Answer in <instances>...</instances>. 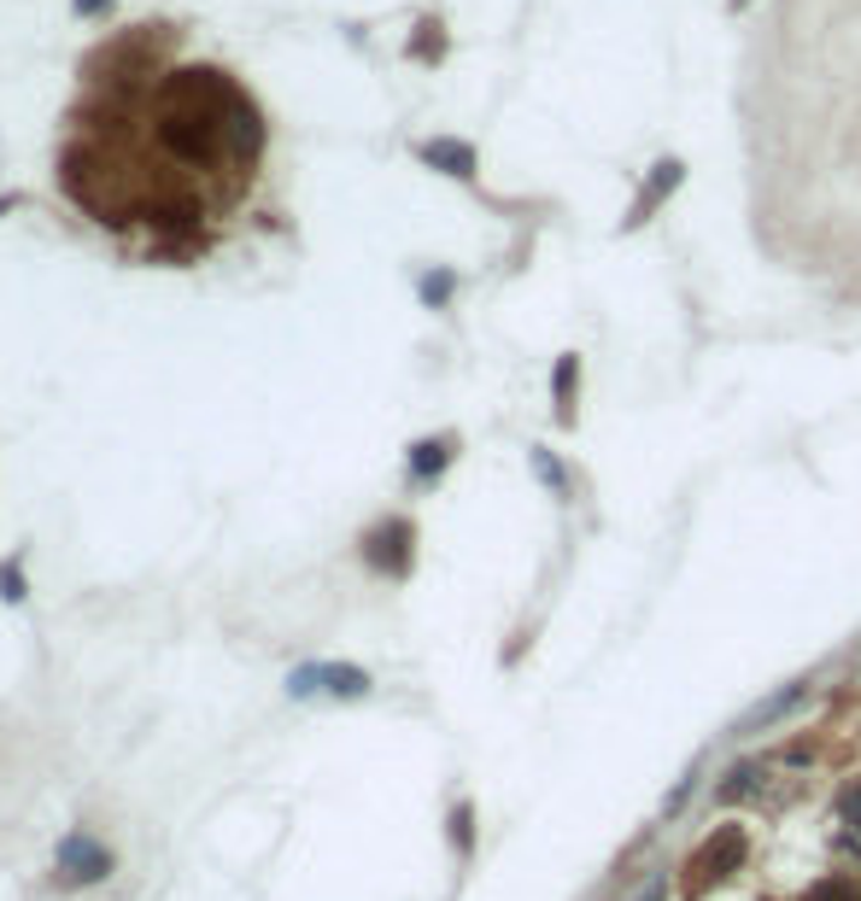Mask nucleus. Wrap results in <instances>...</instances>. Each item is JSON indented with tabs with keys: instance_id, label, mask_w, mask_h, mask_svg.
Returning <instances> with one entry per match:
<instances>
[{
	"instance_id": "nucleus-1",
	"label": "nucleus",
	"mask_w": 861,
	"mask_h": 901,
	"mask_svg": "<svg viewBox=\"0 0 861 901\" xmlns=\"http://www.w3.org/2000/svg\"><path fill=\"white\" fill-rule=\"evenodd\" d=\"M117 878V848L106 838H94L89 825L65 831L54 843V866H47V883L54 890H100V883Z\"/></svg>"
},
{
	"instance_id": "nucleus-2",
	"label": "nucleus",
	"mask_w": 861,
	"mask_h": 901,
	"mask_svg": "<svg viewBox=\"0 0 861 901\" xmlns=\"http://www.w3.org/2000/svg\"><path fill=\"white\" fill-rule=\"evenodd\" d=\"M287 696L306 703V696H341V703H358L369 696V673L352 668V661H306V668L287 673Z\"/></svg>"
},
{
	"instance_id": "nucleus-3",
	"label": "nucleus",
	"mask_w": 861,
	"mask_h": 901,
	"mask_svg": "<svg viewBox=\"0 0 861 901\" xmlns=\"http://www.w3.org/2000/svg\"><path fill=\"white\" fill-rule=\"evenodd\" d=\"M364 563L387 574V580H404L416 563V527L411 521H399V516H387L381 527H369L364 533Z\"/></svg>"
},
{
	"instance_id": "nucleus-4",
	"label": "nucleus",
	"mask_w": 861,
	"mask_h": 901,
	"mask_svg": "<svg viewBox=\"0 0 861 901\" xmlns=\"http://www.w3.org/2000/svg\"><path fill=\"white\" fill-rule=\"evenodd\" d=\"M745 855H750V843H745V831L738 825H721L715 838H709L703 848H698V860H691V873H698V883H715V878H733L738 866H745Z\"/></svg>"
},
{
	"instance_id": "nucleus-5",
	"label": "nucleus",
	"mask_w": 861,
	"mask_h": 901,
	"mask_svg": "<svg viewBox=\"0 0 861 901\" xmlns=\"http://www.w3.org/2000/svg\"><path fill=\"white\" fill-rule=\"evenodd\" d=\"M680 182H686V164H680V159H656V164H651V176H645V188H639V199H633V211L621 217V229H639V223H645V217L663 206L674 188H680Z\"/></svg>"
},
{
	"instance_id": "nucleus-6",
	"label": "nucleus",
	"mask_w": 861,
	"mask_h": 901,
	"mask_svg": "<svg viewBox=\"0 0 861 901\" xmlns=\"http://www.w3.org/2000/svg\"><path fill=\"white\" fill-rule=\"evenodd\" d=\"M422 164H434L440 176H458V182H475V147L469 141H422L416 147Z\"/></svg>"
},
{
	"instance_id": "nucleus-7",
	"label": "nucleus",
	"mask_w": 861,
	"mask_h": 901,
	"mask_svg": "<svg viewBox=\"0 0 861 901\" xmlns=\"http://www.w3.org/2000/svg\"><path fill=\"white\" fill-rule=\"evenodd\" d=\"M451 439L440 434V439H416L411 446V481H434V474H446V463H451Z\"/></svg>"
},
{
	"instance_id": "nucleus-8",
	"label": "nucleus",
	"mask_w": 861,
	"mask_h": 901,
	"mask_svg": "<svg viewBox=\"0 0 861 901\" xmlns=\"http://www.w3.org/2000/svg\"><path fill=\"white\" fill-rule=\"evenodd\" d=\"M574 393H581V357H556V376H551V398H556V421H574Z\"/></svg>"
},
{
	"instance_id": "nucleus-9",
	"label": "nucleus",
	"mask_w": 861,
	"mask_h": 901,
	"mask_svg": "<svg viewBox=\"0 0 861 901\" xmlns=\"http://www.w3.org/2000/svg\"><path fill=\"white\" fill-rule=\"evenodd\" d=\"M803 901H861V890H856V878H838L833 873V878H820Z\"/></svg>"
},
{
	"instance_id": "nucleus-10",
	"label": "nucleus",
	"mask_w": 861,
	"mask_h": 901,
	"mask_svg": "<svg viewBox=\"0 0 861 901\" xmlns=\"http://www.w3.org/2000/svg\"><path fill=\"white\" fill-rule=\"evenodd\" d=\"M0 598H7V603H24V598H30V586H24V563H19V556H7V563H0Z\"/></svg>"
},
{
	"instance_id": "nucleus-11",
	"label": "nucleus",
	"mask_w": 861,
	"mask_h": 901,
	"mask_svg": "<svg viewBox=\"0 0 861 901\" xmlns=\"http://www.w3.org/2000/svg\"><path fill=\"white\" fill-rule=\"evenodd\" d=\"M797 696H803V685H791V691H780V696H773V703H768V708H756V714H750V720H745V726H738V732H756V726H768V720H780V714H785L791 703H797Z\"/></svg>"
},
{
	"instance_id": "nucleus-12",
	"label": "nucleus",
	"mask_w": 861,
	"mask_h": 901,
	"mask_svg": "<svg viewBox=\"0 0 861 901\" xmlns=\"http://www.w3.org/2000/svg\"><path fill=\"white\" fill-rule=\"evenodd\" d=\"M451 287H458V276H451V269H434V276H422V304H434V311H440V304L451 299Z\"/></svg>"
},
{
	"instance_id": "nucleus-13",
	"label": "nucleus",
	"mask_w": 861,
	"mask_h": 901,
	"mask_svg": "<svg viewBox=\"0 0 861 901\" xmlns=\"http://www.w3.org/2000/svg\"><path fill=\"white\" fill-rule=\"evenodd\" d=\"M528 457H533V469H539V481H546V486H556V492H563V469H556V457H551V451H539V446H533Z\"/></svg>"
},
{
	"instance_id": "nucleus-14",
	"label": "nucleus",
	"mask_w": 861,
	"mask_h": 901,
	"mask_svg": "<svg viewBox=\"0 0 861 901\" xmlns=\"http://www.w3.org/2000/svg\"><path fill=\"white\" fill-rule=\"evenodd\" d=\"M451 843H458V848H469V808H458V813H451Z\"/></svg>"
},
{
	"instance_id": "nucleus-15",
	"label": "nucleus",
	"mask_w": 861,
	"mask_h": 901,
	"mask_svg": "<svg viewBox=\"0 0 861 901\" xmlns=\"http://www.w3.org/2000/svg\"><path fill=\"white\" fill-rule=\"evenodd\" d=\"M843 820L861 831V785H856V790H843Z\"/></svg>"
},
{
	"instance_id": "nucleus-16",
	"label": "nucleus",
	"mask_w": 861,
	"mask_h": 901,
	"mask_svg": "<svg viewBox=\"0 0 861 901\" xmlns=\"http://www.w3.org/2000/svg\"><path fill=\"white\" fill-rule=\"evenodd\" d=\"M750 778H756V767H738V773H733V785L721 790V796H745V790H750Z\"/></svg>"
},
{
	"instance_id": "nucleus-17",
	"label": "nucleus",
	"mask_w": 861,
	"mask_h": 901,
	"mask_svg": "<svg viewBox=\"0 0 861 901\" xmlns=\"http://www.w3.org/2000/svg\"><path fill=\"white\" fill-rule=\"evenodd\" d=\"M639 901H663V883H651V890H645V896H639Z\"/></svg>"
}]
</instances>
